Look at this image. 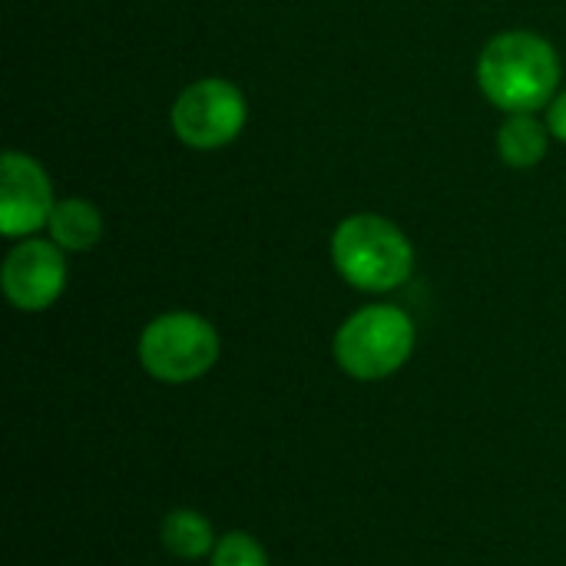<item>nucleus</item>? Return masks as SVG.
<instances>
[{"label": "nucleus", "instance_id": "obj_4", "mask_svg": "<svg viewBox=\"0 0 566 566\" xmlns=\"http://www.w3.org/2000/svg\"><path fill=\"white\" fill-rule=\"evenodd\" d=\"M139 361L156 381H196L219 361V332L196 312H166L143 328Z\"/></svg>", "mask_w": 566, "mask_h": 566}, {"label": "nucleus", "instance_id": "obj_7", "mask_svg": "<svg viewBox=\"0 0 566 566\" xmlns=\"http://www.w3.org/2000/svg\"><path fill=\"white\" fill-rule=\"evenodd\" d=\"M53 186L46 169L27 153H3L0 159V232L7 239L30 235L50 222Z\"/></svg>", "mask_w": 566, "mask_h": 566}, {"label": "nucleus", "instance_id": "obj_12", "mask_svg": "<svg viewBox=\"0 0 566 566\" xmlns=\"http://www.w3.org/2000/svg\"><path fill=\"white\" fill-rule=\"evenodd\" d=\"M547 129L551 136H557L560 143H566V90L557 93L547 106Z\"/></svg>", "mask_w": 566, "mask_h": 566}, {"label": "nucleus", "instance_id": "obj_8", "mask_svg": "<svg viewBox=\"0 0 566 566\" xmlns=\"http://www.w3.org/2000/svg\"><path fill=\"white\" fill-rule=\"evenodd\" d=\"M50 242L63 252H90L103 239V216L90 199H60L50 212Z\"/></svg>", "mask_w": 566, "mask_h": 566}, {"label": "nucleus", "instance_id": "obj_1", "mask_svg": "<svg viewBox=\"0 0 566 566\" xmlns=\"http://www.w3.org/2000/svg\"><path fill=\"white\" fill-rule=\"evenodd\" d=\"M557 83L560 56L531 30L497 33L478 60V86L504 113H534L551 106Z\"/></svg>", "mask_w": 566, "mask_h": 566}, {"label": "nucleus", "instance_id": "obj_6", "mask_svg": "<svg viewBox=\"0 0 566 566\" xmlns=\"http://www.w3.org/2000/svg\"><path fill=\"white\" fill-rule=\"evenodd\" d=\"M3 295L20 312L50 308L66 289V259L56 242L23 239L17 242L0 269Z\"/></svg>", "mask_w": 566, "mask_h": 566}, {"label": "nucleus", "instance_id": "obj_11", "mask_svg": "<svg viewBox=\"0 0 566 566\" xmlns=\"http://www.w3.org/2000/svg\"><path fill=\"white\" fill-rule=\"evenodd\" d=\"M212 566H269V557H265V551L259 547L255 537L226 534L212 551Z\"/></svg>", "mask_w": 566, "mask_h": 566}, {"label": "nucleus", "instance_id": "obj_5", "mask_svg": "<svg viewBox=\"0 0 566 566\" xmlns=\"http://www.w3.org/2000/svg\"><path fill=\"white\" fill-rule=\"evenodd\" d=\"M172 133L192 149H222L245 129L249 106L235 83L206 76L189 83L172 103Z\"/></svg>", "mask_w": 566, "mask_h": 566}, {"label": "nucleus", "instance_id": "obj_2", "mask_svg": "<svg viewBox=\"0 0 566 566\" xmlns=\"http://www.w3.org/2000/svg\"><path fill=\"white\" fill-rule=\"evenodd\" d=\"M332 262L338 275L361 292H391L415 272L408 235L385 216H348L332 235Z\"/></svg>", "mask_w": 566, "mask_h": 566}, {"label": "nucleus", "instance_id": "obj_3", "mask_svg": "<svg viewBox=\"0 0 566 566\" xmlns=\"http://www.w3.org/2000/svg\"><path fill=\"white\" fill-rule=\"evenodd\" d=\"M415 352V322L398 305H368L335 335V361L358 381L395 375Z\"/></svg>", "mask_w": 566, "mask_h": 566}, {"label": "nucleus", "instance_id": "obj_10", "mask_svg": "<svg viewBox=\"0 0 566 566\" xmlns=\"http://www.w3.org/2000/svg\"><path fill=\"white\" fill-rule=\"evenodd\" d=\"M159 537H163V547L179 560H199V557L216 551V537H212L209 521L196 511H186V507L166 514Z\"/></svg>", "mask_w": 566, "mask_h": 566}, {"label": "nucleus", "instance_id": "obj_9", "mask_svg": "<svg viewBox=\"0 0 566 566\" xmlns=\"http://www.w3.org/2000/svg\"><path fill=\"white\" fill-rule=\"evenodd\" d=\"M551 146L547 123L534 119V113H511L497 129V156L514 169H534Z\"/></svg>", "mask_w": 566, "mask_h": 566}]
</instances>
